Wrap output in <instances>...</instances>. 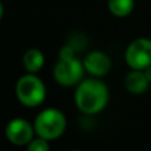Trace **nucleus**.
Returning a JSON list of instances; mask_svg holds the SVG:
<instances>
[{
    "label": "nucleus",
    "instance_id": "obj_3",
    "mask_svg": "<svg viewBox=\"0 0 151 151\" xmlns=\"http://www.w3.org/2000/svg\"><path fill=\"white\" fill-rule=\"evenodd\" d=\"M35 131L48 141L61 137L66 127V118L58 109H45L35 119Z\"/></svg>",
    "mask_w": 151,
    "mask_h": 151
},
{
    "label": "nucleus",
    "instance_id": "obj_10",
    "mask_svg": "<svg viewBox=\"0 0 151 151\" xmlns=\"http://www.w3.org/2000/svg\"><path fill=\"white\" fill-rule=\"evenodd\" d=\"M109 11L117 17H126L134 9V0H109Z\"/></svg>",
    "mask_w": 151,
    "mask_h": 151
},
{
    "label": "nucleus",
    "instance_id": "obj_6",
    "mask_svg": "<svg viewBox=\"0 0 151 151\" xmlns=\"http://www.w3.org/2000/svg\"><path fill=\"white\" fill-rule=\"evenodd\" d=\"M35 133V126L24 118H13L5 126V135L8 141L16 146L28 145L33 139Z\"/></svg>",
    "mask_w": 151,
    "mask_h": 151
},
{
    "label": "nucleus",
    "instance_id": "obj_14",
    "mask_svg": "<svg viewBox=\"0 0 151 151\" xmlns=\"http://www.w3.org/2000/svg\"><path fill=\"white\" fill-rule=\"evenodd\" d=\"M74 151H78V150H74Z\"/></svg>",
    "mask_w": 151,
    "mask_h": 151
},
{
    "label": "nucleus",
    "instance_id": "obj_8",
    "mask_svg": "<svg viewBox=\"0 0 151 151\" xmlns=\"http://www.w3.org/2000/svg\"><path fill=\"white\" fill-rule=\"evenodd\" d=\"M150 81L147 80L143 70H133L130 72L125 78V86L130 93L133 94H142L149 89Z\"/></svg>",
    "mask_w": 151,
    "mask_h": 151
},
{
    "label": "nucleus",
    "instance_id": "obj_5",
    "mask_svg": "<svg viewBox=\"0 0 151 151\" xmlns=\"http://www.w3.org/2000/svg\"><path fill=\"white\" fill-rule=\"evenodd\" d=\"M125 60L131 69L145 70L151 65V40L137 39L127 47Z\"/></svg>",
    "mask_w": 151,
    "mask_h": 151
},
{
    "label": "nucleus",
    "instance_id": "obj_2",
    "mask_svg": "<svg viewBox=\"0 0 151 151\" xmlns=\"http://www.w3.org/2000/svg\"><path fill=\"white\" fill-rule=\"evenodd\" d=\"M15 91L19 101L28 107H36L41 105L47 96L44 82L35 73H28L19 78Z\"/></svg>",
    "mask_w": 151,
    "mask_h": 151
},
{
    "label": "nucleus",
    "instance_id": "obj_4",
    "mask_svg": "<svg viewBox=\"0 0 151 151\" xmlns=\"http://www.w3.org/2000/svg\"><path fill=\"white\" fill-rule=\"evenodd\" d=\"M83 63L74 57H60L55 66V78L60 85L72 86L80 83L83 77Z\"/></svg>",
    "mask_w": 151,
    "mask_h": 151
},
{
    "label": "nucleus",
    "instance_id": "obj_7",
    "mask_svg": "<svg viewBox=\"0 0 151 151\" xmlns=\"http://www.w3.org/2000/svg\"><path fill=\"white\" fill-rule=\"evenodd\" d=\"M83 68L89 74L94 77H102L107 74L111 69V61L110 57L104 52L94 50L90 52L83 60Z\"/></svg>",
    "mask_w": 151,
    "mask_h": 151
},
{
    "label": "nucleus",
    "instance_id": "obj_12",
    "mask_svg": "<svg viewBox=\"0 0 151 151\" xmlns=\"http://www.w3.org/2000/svg\"><path fill=\"white\" fill-rule=\"evenodd\" d=\"M145 74H146V77H147V80L150 81V83H151V65L149 66V68H146L145 69Z\"/></svg>",
    "mask_w": 151,
    "mask_h": 151
},
{
    "label": "nucleus",
    "instance_id": "obj_9",
    "mask_svg": "<svg viewBox=\"0 0 151 151\" xmlns=\"http://www.w3.org/2000/svg\"><path fill=\"white\" fill-rule=\"evenodd\" d=\"M44 55H42L41 50L36 49V48H31L24 53L23 57V65L25 68V70L28 73H35L40 72L44 66Z\"/></svg>",
    "mask_w": 151,
    "mask_h": 151
},
{
    "label": "nucleus",
    "instance_id": "obj_11",
    "mask_svg": "<svg viewBox=\"0 0 151 151\" xmlns=\"http://www.w3.org/2000/svg\"><path fill=\"white\" fill-rule=\"evenodd\" d=\"M49 143H48V139H44L41 137H39L37 139H32L28 143L27 151H49Z\"/></svg>",
    "mask_w": 151,
    "mask_h": 151
},
{
    "label": "nucleus",
    "instance_id": "obj_13",
    "mask_svg": "<svg viewBox=\"0 0 151 151\" xmlns=\"http://www.w3.org/2000/svg\"><path fill=\"white\" fill-rule=\"evenodd\" d=\"M3 17V4H1V1H0V19Z\"/></svg>",
    "mask_w": 151,
    "mask_h": 151
},
{
    "label": "nucleus",
    "instance_id": "obj_1",
    "mask_svg": "<svg viewBox=\"0 0 151 151\" xmlns=\"http://www.w3.org/2000/svg\"><path fill=\"white\" fill-rule=\"evenodd\" d=\"M77 107L85 114H97L102 111L109 101V90L102 81L90 78L81 81L74 94Z\"/></svg>",
    "mask_w": 151,
    "mask_h": 151
}]
</instances>
